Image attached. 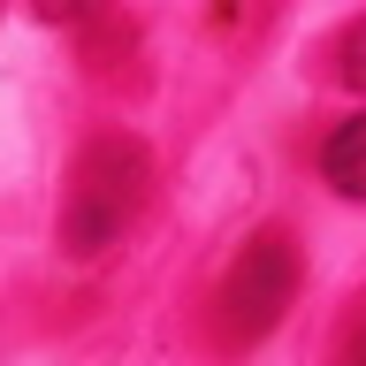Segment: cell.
Returning <instances> with one entry per match:
<instances>
[{"label": "cell", "mask_w": 366, "mask_h": 366, "mask_svg": "<svg viewBox=\"0 0 366 366\" xmlns=\"http://www.w3.org/2000/svg\"><path fill=\"white\" fill-rule=\"evenodd\" d=\"M76 46H84V61L99 69V76H107L114 61H130V46H137V23L122 16V8H107V0H99V16H92L84 31H76Z\"/></svg>", "instance_id": "4"}, {"label": "cell", "mask_w": 366, "mask_h": 366, "mask_svg": "<svg viewBox=\"0 0 366 366\" xmlns=\"http://www.w3.org/2000/svg\"><path fill=\"white\" fill-rule=\"evenodd\" d=\"M328 366H366V290L343 305L336 320V343H328Z\"/></svg>", "instance_id": "6"}, {"label": "cell", "mask_w": 366, "mask_h": 366, "mask_svg": "<svg viewBox=\"0 0 366 366\" xmlns=\"http://www.w3.org/2000/svg\"><path fill=\"white\" fill-rule=\"evenodd\" d=\"M153 153L137 130H99L76 145L61 183V214H54V237H61L69 259H107L153 206Z\"/></svg>", "instance_id": "1"}, {"label": "cell", "mask_w": 366, "mask_h": 366, "mask_svg": "<svg viewBox=\"0 0 366 366\" xmlns=\"http://www.w3.org/2000/svg\"><path fill=\"white\" fill-rule=\"evenodd\" d=\"M46 23H69V31H84L92 16H99V0H31Z\"/></svg>", "instance_id": "7"}, {"label": "cell", "mask_w": 366, "mask_h": 366, "mask_svg": "<svg viewBox=\"0 0 366 366\" xmlns=\"http://www.w3.org/2000/svg\"><path fill=\"white\" fill-rule=\"evenodd\" d=\"M320 183H328L336 199H359L366 206V107L343 114L336 130L320 137Z\"/></svg>", "instance_id": "3"}, {"label": "cell", "mask_w": 366, "mask_h": 366, "mask_svg": "<svg viewBox=\"0 0 366 366\" xmlns=\"http://www.w3.org/2000/svg\"><path fill=\"white\" fill-rule=\"evenodd\" d=\"M328 84H343V92H366V16L336 31V46H328Z\"/></svg>", "instance_id": "5"}, {"label": "cell", "mask_w": 366, "mask_h": 366, "mask_svg": "<svg viewBox=\"0 0 366 366\" xmlns=\"http://www.w3.org/2000/svg\"><path fill=\"white\" fill-rule=\"evenodd\" d=\"M297 282H305V259H297V237L290 229H259L244 237V252L222 267L214 297H206V328H214V351H259V343L290 320L297 305Z\"/></svg>", "instance_id": "2"}]
</instances>
